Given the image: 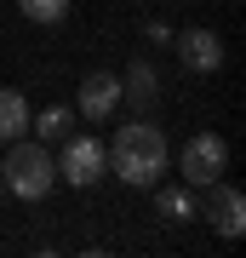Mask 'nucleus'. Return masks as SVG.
I'll list each match as a JSON object with an SVG mask.
<instances>
[{
  "label": "nucleus",
  "instance_id": "obj_6",
  "mask_svg": "<svg viewBox=\"0 0 246 258\" xmlns=\"http://www.w3.org/2000/svg\"><path fill=\"white\" fill-rule=\"evenodd\" d=\"M206 189H212V201H206V218L218 224V235L240 241V235H246V195H240L235 184H223V178H218V184H206Z\"/></svg>",
  "mask_w": 246,
  "mask_h": 258
},
{
  "label": "nucleus",
  "instance_id": "obj_11",
  "mask_svg": "<svg viewBox=\"0 0 246 258\" xmlns=\"http://www.w3.org/2000/svg\"><path fill=\"white\" fill-rule=\"evenodd\" d=\"M69 109H63V103H52V109H40V120H35V132H40V138H69Z\"/></svg>",
  "mask_w": 246,
  "mask_h": 258
},
{
  "label": "nucleus",
  "instance_id": "obj_5",
  "mask_svg": "<svg viewBox=\"0 0 246 258\" xmlns=\"http://www.w3.org/2000/svg\"><path fill=\"white\" fill-rule=\"evenodd\" d=\"M172 46H178V63L189 69V75L223 69V40L212 35V29H183V35H172Z\"/></svg>",
  "mask_w": 246,
  "mask_h": 258
},
{
  "label": "nucleus",
  "instance_id": "obj_12",
  "mask_svg": "<svg viewBox=\"0 0 246 258\" xmlns=\"http://www.w3.org/2000/svg\"><path fill=\"white\" fill-rule=\"evenodd\" d=\"M160 218H195L189 189H160Z\"/></svg>",
  "mask_w": 246,
  "mask_h": 258
},
{
  "label": "nucleus",
  "instance_id": "obj_3",
  "mask_svg": "<svg viewBox=\"0 0 246 258\" xmlns=\"http://www.w3.org/2000/svg\"><path fill=\"white\" fill-rule=\"evenodd\" d=\"M178 172L189 178L195 189L218 184V178L229 172V144L218 138V132H195V138L183 144V155H178Z\"/></svg>",
  "mask_w": 246,
  "mask_h": 258
},
{
  "label": "nucleus",
  "instance_id": "obj_13",
  "mask_svg": "<svg viewBox=\"0 0 246 258\" xmlns=\"http://www.w3.org/2000/svg\"><path fill=\"white\" fill-rule=\"evenodd\" d=\"M0 189H6V184H0Z\"/></svg>",
  "mask_w": 246,
  "mask_h": 258
},
{
  "label": "nucleus",
  "instance_id": "obj_8",
  "mask_svg": "<svg viewBox=\"0 0 246 258\" xmlns=\"http://www.w3.org/2000/svg\"><path fill=\"white\" fill-rule=\"evenodd\" d=\"M23 132H29V98L18 86H0V144L23 138Z\"/></svg>",
  "mask_w": 246,
  "mask_h": 258
},
{
  "label": "nucleus",
  "instance_id": "obj_10",
  "mask_svg": "<svg viewBox=\"0 0 246 258\" xmlns=\"http://www.w3.org/2000/svg\"><path fill=\"white\" fill-rule=\"evenodd\" d=\"M18 12H23L29 23H46V29H52V23L69 18V0H18Z\"/></svg>",
  "mask_w": 246,
  "mask_h": 258
},
{
  "label": "nucleus",
  "instance_id": "obj_4",
  "mask_svg": "<svg viewBox=\"0 0 246 258\" xmlns=\"http://www.w3.org/2000/svg\"><path fill=\"white\" fill-rule=\"evenodd\" d=\"M109 172V149L98 138H69L63 144V161H57V178H69L74 189H92L98 178Z\"/></svg>",
  "mask_w": 246,
  "mask_h": 258
},
{
  "label": "nucleus",
  "instance_id": "obj_1",
  "mask_svg": "<svg viewBox=\"0 0 246 258\" xmlns=\"http://www.w3.org/2000/svg\"><path fill=\"white\" fill-rule=\"evenodd\" d=\"M109 166L126 178L132 189L160 184V178H166V132H160V126H149V120H132V126H120V132H115V144H109Z\"/></svg>",
  "mask_w": 246,
  "mask_h": 258
},
{
  "label": "nucleus",
  "instance_id": "obj_2",
  "mask_svg": "<svg viewBox=\"0 0 246 258\" xmlns=\"http://www.w3.org/2000/svg\"><path fill=\"white\" fill-rule=\"evenodd\" d=\"M0 184H6L12 195H23V201H46V195H52V184H57V161L46 155L40 144L12 138L6 166H0Z\"/></svg>",
  "mask_w": 246,
  "mask_h": 258
},
{
  "label": "nucleus",
  "instance_id": "obj_9",
  "mask_svg": "<svg viewBox=\"0 0 246 258\" xmlns=\"http://www.w3.org/2000/svg\"><path fill=\"white\" fill-rule=\"evenodd\" d=\"M120 98H132L137 109H149V103L160 98V81H155V69H149V63H132V69H126V81H120Z\"/></svg>",
  "mask_w": 246,
  "mask_h": 258
},
{
  "label": "nucleus",
  "instance_id": "obj_7",
  "mask_svg": "<svg viewBox=\"0 0 246 258\" xmlns=\"http://www.w3.org/2000/svg\"><path fill=\"white\" fill-rule=\"evenodd\" d=\"M115 103H120V75H86L80 81V115L86 120H109L115 115Z\"/></svg>",
  "mask_w": 246,
  "mask_h": 258
}]
</instances>
